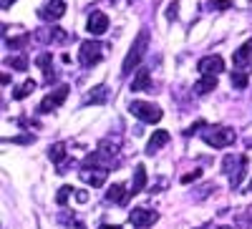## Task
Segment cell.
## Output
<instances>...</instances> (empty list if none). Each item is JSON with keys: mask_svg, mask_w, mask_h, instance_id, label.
Segmentation results:
<instances>
[{"mask_svg": "<svg viewBox=\"0 0 252 229\" xmlns=\"http://www.w3.org/2000/svg\"><path fill=\"white\" fill-rule=\"evenodd\" d=\"M146 46H149V33L139 30V35H136V40L131 43L129 53H126V58H124V66H121V71H124L126 76H129V73L141 63V58H144V53H146Z\"/></svg>", "mask_w": 252, "mask_h": 229, "instance_id": "obj_1", "label": "cell"}, {"mask_svg": "<svg viewBox=\"0 0 252 229\" xmlns=\"http://www.w3.org/2000/svg\"><path fill=\"white\" fill-rule=\"evenodd\" d=\"M202 139H204V143H209V146L224 149L235 141V129H229V126H204Z\"/></svg>", "mask_w": 252, "mask_h": 229, "instance_id": "obj_2", "label": "cell"}, {"mask_svg": "<svg viewBox=\"0 0 252 229\" xmlns=\"http://www.w3.org/2000/svg\"><path fill=\"white\" fill-rule=\"evenodd\" d=\"M224 174L229 176V184H232V189L242 184L245 174H247V156H227L224 164H222Z\"/></svg>", "mask_w": 252, "mask_h": 229, "instance_id": "obj_3", "label": "cell"}, {"mask_svg": "<svg viewBox=\"0 0 252 229\" xmlns=\"http://www.w3.org/2000/svg\"><path fill=\"white\" fill-rule=\"evenodd\" d=\"M129 111L144 123H159L161 121V109L154 106V103H146V101H131Z\"/></svg>", "mask_w": 252, "mask_h": 229, "instance_id": "obj_4", "label": "cell"}, {"mask_svg": "<svg viewBox=\"0 0 252 229\" xmlns=\"http://www.w3.org/2000/svg\"><path fill=\"white\" fill-rule=\"evenodd\" d=\"M101 53H103V48H101L98 40H83V43H81V51H78L81 66H86V68L96 66L98 60H101Z\"/></svg>", "mask_w": 252, "mask_h": 229, "instance_id": "obj_5", "label": "cell"}, {"mask_svg": "<svg viewBox=\"0 0 252 229\" xmlns=\"http://www.w3.org/2000/svg\"><path fill=\"white\" fill-rule=\"evenodd\" d=\"M68 93H71V86H66V83H63V86H58L56 91H51L43 101H40V111H43V114H46V111H56L61 103L66 101Z\"/></svg>", "mask_w": 252, "mask_h": 229, "instance_id": "obj_6", "label": "cell"}, {"mask_svg": "<svg viewBox=\"0 0 252 229\" xmlns=\"http://www.w3.org/2000/svg\"><path fill=\"white\" fill-rule=\"evenodd\" d=\"M232 66L237 71H245V68H252V38L245 40V43L232 53Z\"/></svg>", "mask_w": 252, "mask_h": 229, "instance_id": "obj_7", "label": "cell"}, {"mask_svg": "<svg viewBox=\"0 0 252 229\" xmlns=\"http://www.w3.org/2000/svg\"><path fill=\"white\" fill-rule=\"evenodd\" d=\"M106 28H109V18H106V13H101V10H94V13L89 15L86 30H89L91 35H103V33H106Z\"/></svg>", "mask_w": 252, "mask_h": 229, "instance_id": "obj_8", "label": "cell"}, {"mask_svg": "<svg viewBox=\"0 0 252 229\" xmlns=\"http://www.w3.org/2000/svg\"><path fill=\"white\" fill-rule=\"evenodd\" d=\"M224 71V60L220 56H204L199 60V73L202 76H217Z\"/></svg>", "mask_w": 252, "mask_h": 229, "instance_id": "obj_9", "label": "cell"}, {"mask_svg": "<svg viewBox=\"0 0 252 229\" xmlns=\"http://www.w3.org/2000/svg\"><path fill=\"white\" fill-rule=\"evenodd\" d=\"M81 179L91 186H103L106 184V169H96V166H83Z\"/></svg>", "mask_w": 252, "mask_h": 229, "instance_id": "obj_10", "label": "cell"}, {"mask_svg": "<svg viewBox=\"0 0 252 229\" xmlns=\"http://www.w3.org/2000/svg\"><path fill=\"white\" fill-rule=\"evenodd\" d=\"M129 219H131L139 229H146V227H152V224L157 222V212H152V209H141V206H139V209L131 212Z\"/></svg>", "mask_w": 252, "mask_h": 229, "instance_id": "obj_11", "label": "cell"}, {"mask_svg": "<svg viewBox=\"0 0 252 229\" xmlns=\"http://www.w3.org/2000/svg\"><path fill=\"white\" fill-rule=\"evenodd\" d=\"M63 15H66V3H63V0H51V3L43 8V18L46 20H58Z\"/></svg>", "mask_w": 252, "mask_h": 229, "instance_id": "obj_12", "label": "cell"}, {"mask_svg": "<svg viewBox=\"0 0 252 229\" xmlns=\"http://www.w3.org/2000/svg\"><path fill=\"white\" fill-rule=\"evenodd\" d=\"M166 143H169V134H166V131H157V134H152L149 143H146V154H157L161 146H166Z\"/></svg>", "mask_w": 252, "mask_h": 229, "instance_id": "obj_13", "label": "cell"}, {"mask_svg": "<svg viewBox=\"0 0 252 229\" xmlns=\"http://www.w3.org/2000/svg\"><path fill=\"white\" fill-rule=\"evenodd\" d=\"M217 88V76H202L197 83H194V93L204 96V93H212Z\"/></svg>", "mask_w": 252, "mask_h": 229, "instance_id": "obj_14", "label": "cell"}, {"mask_svg": "<svg viewBox=\"0 0 252 229\" xmlns=\"http://www.w3.org/2000/svg\"><path fill=\"white\" fill-rule=\"evenodd\" d=\"M149 86H152V73L146 71V68H141V71L136 73V78L131 81V91L139 93V91H146Z\"/></svg>", "mask_w": 252, "mask_h": 229, "instance_id": "obj_15", "label": "cell"}, {"mask_svg": "<svg viewBox=\"0 0 252 229\" xmlns=\"http://www.w3.org/2000/svg\"><path fill=\"white\" fill-rule=\"evenodd\" d=\"M126 197H131V194L126 192L124 184H111V189L106 192V199L114 201V204H126Z\"/></svg>", "mask_w": 252, "mask_h": 229, "instance_id": "obj_16", "label": "cell"}, {"mask_svg": "<svg viewBox=\"0 0 252 229\" xmlns=\"http://www.w3.org/2000/svg\"><path fill=\"white\" fill-rule=\"evenodd\" d=\"M144 186H146V169H144V164H139L136 166V176H134V184H131V197H136L141 189H144Z\"/></svg>", "mask_w": 252, "mask_h": 229, "instance_id": "obj_17", "label": "cell"}, {"mask_svg": "<svg viewBox=\"0 0 252 229\" xmlns=\"http://www.w3.org/2000/svg\"><path fill=\"white\" fill-rule=\"evenodd\" d=\"M109 98V88L106 86H96L86 93V103H106Z\"/></svg>", "mask_w": 252, "mask_h": 229, "instance_id": "obj_18", "label": "cell"}, {"mask_svg": "<svg viewBox=\"0 0 252 229\" xmlns=\"http://www.w3.org/2000/svg\"><path fill=\"white\" fill-rule=\"evenodd\" d=\"M33 91H35V81H31V78H28L26 83H20V86H18V88L13 91V98L23 101V98H26V96H31Z\"/></svg>", "mask_w": 252, "mask_h": 229, "instance_id": "obj_19", "label": "cell"}, {"mask_svg": "<svg viewBox=\"0 0 252 229\" xmlns=\"http://www.w3.org/2000/svg\"><path fill=\"white\" fill-rule=\"evenodd\" d=\"M35 63H38L40 68L46 71V81H48V83H51V81L56 78V73H53V66H51V56H48V53H40Z\"/></svg>", "mask_w": 252, "mask_h": 229, "instance_id": "obj_20", "label": "cell"}, {"mask_svg": "<svg viewBox=\"0 0 252 229\" xmlns=\"http://www.w3.org/2000/svg\"><path fill=\"white\" fill-rule=\"evenodd\" d=\"M48 156H51L53 164H61L63 159H66V143H53L51 151H48Z\"/></svg>", "mask_w": 252, "mask_h": 229, "instance_id": "obj_21", "label": "cell"}, {"mask_svg": "<svg viewBox=\"0 0 252 229\" xmlns=\"http://www.w3.org/2000/svg\"><path fill=\"white\" fill-rule=\"evenodd\" d=\"M71 194H73V186H61L58 194H56V201H58V204H66Z\"/></svg>", "mask_w": 252, "mask_h": 229, "instance_id": "obj_22", "label": "cell"}, {"mask_svg": "<svg viewBox=\"0 0 252 229\" xmlns=\"http://www.w3.org/2000/svg\"><path fill=\"white\" fill-rule=\"evenodd\" d=\"M209 8L212 10H227V8H232V0H209Z\"/></svg>", "mask_w": 252, "mask_h": 229, "instance_id": "obj_23", "label": "cell"}, {"mask_svg": "<svg viewBox=\"0 0 252 229\" xmlns=\"http://www.w3.org/2000/svg\"><path fill=\"white\" fill-rule=\"evenodd\" d=\"M229 78H232V86H235V88H245V86H247V76H245V73H232Z\"/></svg>", "mask_w": 252, "mask_h": 229, "instance_id": "obj_24", "label": "cell"}, {"mask_svg": "<svg viewBox=\"0 0 252 229\" xmlns=\"http://www.w3.org/2000/svg\"><path fill=\"white\" fill-rule=\"evenodd\" d=\"M10 66L18 68V71H26V68H28V58H23V56H20V58H13Z\"/></svg>", "mask_w": 252, "mask_h": 229, "instance_id": "obj_25", "label": "cell"}, {"mask_svg": "<svg viewBox=\"0 0 252 229\" xmlns=\"http://www.w3.org/2000/svg\"><path fill=\"white\" fill-rule=\"evenodd\" d=\"M199 176H202V172H199V169H194V172H189V174H184V176H182V184H189V181H197Z\"/></svg>", "mask_w": 252, "mask_h": 229, "instance_id": "obj_26", "label": "cell"}, {"mask_svg": "<svg viewBox=\"0 0 252 229\" xmlns=\"http://www.w3.org/2000/svg\"><path fill=\"white\" fill-rule=\"evenodd\" d=\"M26 43H28V38H10L8 40L10 48H20V46H26Z\"/></svg>", "mask_w": 252, "mask_h": 229, "instance_id": "obj_27", "label": "cell"}, {"mask_svg": "<svg viewBox=\"0 0 252 229\" xmlns=\"http://www.w3.org/2000/svg\"><path fill=\"white\" fill-rule=\"evenodd\" d=\"M53 35H56L58 43H66V33H63V30H53Z\"/></svg>", "mask_w": 252, "mask_h": 229, "instance_id": "obj_28", "label": "cell"}, {"mask_svg": "<svg viewBox=\"0 0 252 229\" xmlns=\"http://www.w3.org/2000/svg\"><path fill=\"white\" fill-rule=\"evenodd\" d=\"M76 199H78L81 204H86V201H89V194H86V192H76Z\"/></svg>", "mask_w": 252, "mask_h": 229, "instance_id": "obj_29", "label": "cell"}, {"mask_svg": "<svg viewBox=\"0 0 252 229\" xmlns=\"http://www.w3.org/2000/svg\"><path fill=\"white\" fill-rule=\"evenodd\" d=\"M174 13H177V5H169V10H166V15H169V20H174V18H177Z\"/></svg>", "mask_w": 252, "mask_h": 229, "instance_id": "obj_30", "label": "cell"}, {"mask_svg": "<svg viewBox=\"0 0 252 229\" xmlns=\"http://www.w3.org/2000/svg\"><path fill=\"white\" fill-rule=\"evenodd\" d=\"M13 3H15V0H3V10H8V8H10Z\"/></svg>", "mask_w": 252, "mask_h": 229, "instance_id": "obj_31", "label": "cell"}, {"mask_svg": "<svg viewBox=\"0 0 252 229\" xmlns=\"http://www.w3.org/2000/svg\"><path fill=\"white\" fill-rule=\"evenodd\" d=\"M101 229H121V227H116V224H103Z\"/></svg>", "mask_w": 252, "mask_h": 229, "instance_id": "obj_32", "label": "cell"}, {"mask_svg": "<svg viewBox=\"0 0 252 229\" xmlns=\"http://www.w3.org/2000/svg\"><path fill=\"white\" fill-rule=\"evenodd\" d=\"M220 229H232V227H220Z\"/></svg>", "mask_w": 252, "mask_h": 229, "instance_id": "obj_33", "label": "cell"}]
</instances>
